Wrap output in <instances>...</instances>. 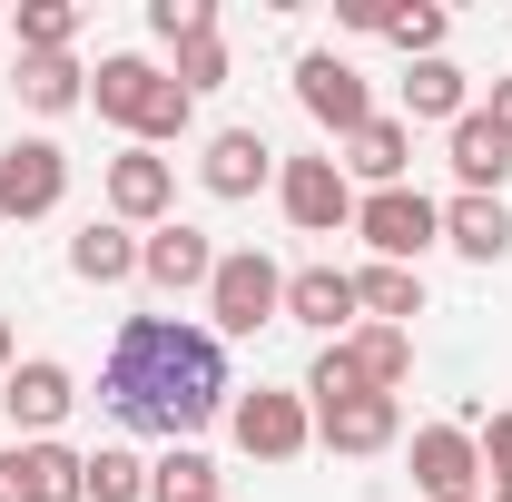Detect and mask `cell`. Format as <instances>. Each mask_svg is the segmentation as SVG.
I'll use <instances>...</instances> for the list:
<instances>
[{"mask_svg":"<svg viewBox=\"0 0 512 502\" xmlns=\"http://www.w3.org/2000/svg\"><path fill=\"white\" fill-rule=\"evenodd\" d=\"M345 355L365 365L375 394H404V375H414V335H404V325H355V335H345Z\"/></svg>","mask_w":512,"mask_h":502,"instance_id":"cell-24","label":"cell"},{"mask_svg":"<svg viewBox=\"0 0 512 502\" xmlns=\"http://www.w3.org/2000/svg\"><path fill=\"white\" fill-rule=\"evenodd\" d=\"M296 109H306V119H316L325 138L345 148L355 128L375 119V89L355 79V60H335V50H306V60H296Z\"/></svg>","mask_w":512,"mask_h":502,"instance_id":"cell-8","label":"cell"},{"mask_svg":"<svg viewBox=\"0 0 512 502\" xmlns=\"http://www.w3.org/2000/svg\"><path fill=\"white\" fill-rule=\"evenodd\" d=\"M276 315H286V266L266 247H227L217 276H207V335L227 345V335H256V325H276Z\"/></svg>","mask_w":512,"mask_h":502,"instance_id":"cell-3","label":"cell"},{"mask_svg":"<svg viewBox=\"0 0 512 502\" xmlns=\"http://www.w3.org/2000/svg\"><path fill=\"white\" fill-rule=\"evenodd\" d=\"M79 493L89 502H148V463L128 443H99V453H79Z\"/></svg>","mask_w":512,"mask_h":502,"instance_id":"cell-26","label":"cell"},{"mask_svg":"<svg viewBox=\"0 0 512 502\" xmlns=\"http://www.w3.org/2000/svg\"><path fill=\"white\" fill-rule=\"evenodd\" d=\"M444 247L473 256V266H503V256H512V207H503V197H463V188H453L444 197Z\"/></svg>","mask_w":512,"mask_h":502,"instance_id":"cell-19","label":"cell"},{"mask_svg":"<svg viewBox=\"0 0 512 502\" xmlns=\"http://www.w3.org/2000/svg\"><path fill=\"white\" fill-rule=\"evenodd\" d=\"M276 207H286L296 237H335V227H355V178L335 168V148L325 158H276Z\"/></svg>","mask_w":512,"mask_h":502,"instance_id":"cell-6","label":"cell"},{"mask_svg":"<svg viewBox=\"0 0 512 502\" xmlns=\"http://www.w3.org/2000/svg\"><path fill=\"white\" fill-rule=\"evenodd\" d=\"M444 158H453V188L463 197H503V178H512V148L493 138L483 109H463V119L444 128Z\"/></svg>","mask_w":512,"mask_h":502,"instance_id":"cell-18","label":"cell"},{"mask_svg":"<svg viewBox=\"0 0 512 502\" xmlns=\"http://www.w3.org/2000/svg\"><path fill=\"white\" fill-rule=\"evenodd\" d=\"M89 109L109 128H128V148H168V138L197 128V99L158 60H138V50H109V60L89 69Z\"/></svg>","mask_w":512,"mask_h":502,"instance_id":"cell-2","label":"cell"},{"mask_svg":"<svg viewBox=\"0 0 512 502\" xmlns=\"http://www.w3.org/2000/svg\"><path fill=\"white\" fill-rule=\"evenodd\" d=\"M286 315L296 325H316L325 345H345L355 335V266H286Z\"/></svg>","mask_w":512,"mask_h":502,"instance_id":"cell-15","label":"cell"},{"mask_svg":"<svg viewBox=\"0 0 512 502\" xmlns=\"http://www.w3.org/2000/svg\"><path fill=\"white\" fill-rule=\"evenodd\" d=\"M345 178H365V197L375 188H404V168H414V128H404V109H375V119L345 138V158H335Z\"/></svg>","mask_w":512,"mask_h":502,"instance_id":"cell-17","label":"cell"},{"mask_svg":"<svg viewBox=\"0 0 512 502\" xmlns=\"http://www.w3.org/2000/svg\"><path fill=\"white\" fill-rule=\"evenodd\" d=\"M109 217L138 227V237L168 227V217H178V168H168L158 148H119V158H109Z\"/></svg>","mask_w":512,"mask_h":502,"instance_id":"cell-11","label":"cell"},{"mask_svg":"<svg viewBox=\"0 0 512 502\" xmlns=\"http://www.w3.org/2000/svg\"><path fill=\"white\" fill-rule=\"evenodd\" d=\"M69 40H79V10L69 0H20L10 10V50L20 60H69Z\"/></svg>","mask_w":512,"mask_h":502,"instance_id":"cell-23","label":"cell"},{"mask_svg":"<svg viewBox=\"0 0 512 502\" xmlns=\"http://www.w3.org/2000/svg\"><path fill=\"white\" fill-rule=\"evenodd\" d=\"M316 443L365 463V453H394L404 443V404L394 394H345V404H316Z\"/></svg>","mask_w":512,"mask_h":502,"instance_id":"cell-13","label":"cell"},{"mask_svg":"<svg viewBox=\"0 0 512 502\" xmlns=\"http://www.w3.org/2000/svg\"><path fill=\"white\" fill-rule=\"evenodd\" d=\"M10 365H20V335H10V315H0V375H10Z\"/></svg>","mask_w":512,"mask_h":502,"instance_id":"cell-33","label":"cell"},{"mask_svg":"<svg viewBox=\"0 0 512 502\" xmlns=\"http://www.w3.org/2000/svg\"><path fill=\"white\" fill-rule=\"evenodd\" d=\"M20 99H30L40 119H69V109L89 99V69L79 60H20Z\"/></svg>","mask_w":512,"mask_h":502,"instance_id":"cell-27","label":"cell"},{"mask_svg":"<svg viewBox=\"0 0 512 502\" xmlns=\"http://www.w3.org/2000/svg\"><path fill=\"white\" fill-rule=\"evenodd\" d=\"M493 502H512V483H493Z\"/></svg>","mask_w":512,"mask_h":502,"instance_id":"cell-34","label":"cell"},{"mask_svg":"<svg viewBox=\"0 0 512 502\" xmlns=\"http://www.w3.org/2000/svg\"><path fill=\"white\" fill-rule=\"evenodd\" d=\"M463 109H473V79H463V69L453 60H404V128L414 119H463Z\"/></svg>","mask_w":512,"mask_h":502,"instance_id":"cell-21","label":"cell"},{"mask_svg":"<svg viewBox=\"0 0 512 502\" xmlns=\"http://www.w3.org/2000/svg\"><path fill=\"white\" fill-rule=\"evenodd\" d=\"M168 79H178V89H217V79H227V30H197V40H178V69H168Z\"/></svg>","mask_w":512,"mask_h":502,"instance_id":"cell-29","label":"cell"},{"mask_svg":"<svg viewBox=\"0 0 512 502\" xmlns=\"http://www.w3.org/2000/svg\"><path fill=\"white\" fill-rule=\"evenodd\" d=\"M0 502H89L79 493V453L50 443H0Z\"/></svg>","mask_w":512,"mask_h":502,"instance_id":"cell-14","label":"cell"},{"mask_svg":"<svg viewBox=\"0 0 512 502\" xmlns=\"http://www.w3.org/2000/svg\"><path fill=\"white\" fill-rule=\"evenodd\" d=\"M69 276H79V286H128V276H138V227L89 217V227L69 237Z\"/></svg>","mask_w":512,"mask_h":502,"instance_id":"cell-20","label":"cell"},{"mask_svg":"<svg viewBox=\"0 0 512 502\" xmlns=\"http://www.w3.org/2000/svg\"><path fill=\"white\" fill-rule=\"evenodd\" d=\"M355 306H365V325H404V335H414L424 276H414V266H355Z\"/></svg>","mask_w":512,"mask_h":502,"instance_id":"cell-22","label":"cell"},{"mask_svg":"<svg viewBox=\"0 0 512 502\" xmlns=\"http://www.w3.org/2000/svg\"><path fill=\"white\" fill-rule=\"evenodd\" d=\"M355 237L375 247V266H414L424 247H444V207L424 188H375L355 197Z\"/></svg>","mask_w":512,"mask_h":502,"instance_id":"cell-5","label":"cell"},{"mask_svg":"<svg viewBox=\"0 0 512 502\" xmlns=\"http://www.w3.org/2000/svg\"><path fill=\"white\" fill-rule=\"evenodd\" d=\"M483 119H493V138L512 148V79H493V99H483Z\"/></svg>","mask_w":512,"mask_h":502,"instance_id":"cell-32","label":"cell"},{"mask_svg":"<svg viewBox=\"0 0 512 502\" xmlns=\"http://www.w3.org/2000/svg\"><path fill=\"white\" fill-rule=\"evenodd\" d=\"M473 443H483V473H493V483H512V414H493Z\"/></svg>","mask_w":512,"mask_h":502,"instance_id":"cell-31","label":"cell"},{"mask_svg":"<svg viewBox=\"0 0 512 502\" xmlns=\"http://www.w3.org/2000/svg\"><path fill=\"white\" fill-rule=\"evenodd\" d=\"M148 502H227V493H217V463H207L197 443H168V453L148 463Z\"/></svg>","mask_w":512,"mask_h":502,"instance_id":"cell-25","label":"cell"},{"mask_svg":"<svg viewBox=\"0 0 512 502\" xmlns=\"http://www.w3.org/2000/svg\"><path fill=\"white\" fill-rule=\"evenodd\" d=\"M483 443L473 424H414V493L424 502H483Z\"/></svg>","mask_w":512,"mask_h":502,"instance_id":"cell-10","label":"cell"},{"mask_svg":"<svg viewBox=\"0 0 512 502\" xmlns=\"http://www.w3.org/2000/svg\"><path fill=\"white\" fill-rule=\"evenodd\" d=\"M266 178H276V148H266V128H217V138H207V158H197V188L227 197V207H237V197H256Z\"/></svg>","mask_w":512,"mask_h":502,"instance_id":"cell-16","label":"cell"},{"mask_svg":"<svg viewBox=\"0 0 512 502\" xmlns=\"http://www.w3.org/2000/svg\"><path fill=\"white\" fill-rule=\"evenodd\" d=\"M227 434H237L247 463H296V453L316 443V404H306V394H286V384H256V394L227 404Z\"/></svg>","mask_w":512,"mask_h":502,"instance_id":"cell-4","label":"cell"},{"mask_svg":"<svg viewBox=\"0 0 512 502\" xmlns=\"http://www.w3.org/2000/svg\"><path fill=\"white\" fill-rule=\"evenodd\" d=\"M69 404H79V375H69L60 355H20V365L0 375V414H10L20 443H50L69 424Z\"/></svg>","mask_w":512,"mask_h":502,"instance_id":"cell-7","label":"cell"},{"mask_svg":"<svg viewBox=\"0 0 512 502\" xmlns=\"http://www.w3.org/2000/svg\"><path fill=\"white\" fill-rule=\"evenodd\" d=\"M148 30L178 50V40H197V30H217V0H148Z\"/></svg>","mask_w":512,"mask_h":502,"instance_id":"cell-30","label":"cell"},{"mask_svg":"<svg viewBox=\"0 0 512 502\" xmlns=\"http://www.w3.org/2000/svg\"><path fill=\"white\" fill-rule=\"evenodd\" d=\"M138 276H148L158 296H207V276H217V247H207V227H188V217L148 227V237H138Z\"/></svg>","mask_w":512,"mask_h":502,"instance_id":"cell-12","label":"cell"},{"mask_svg":"<svg viewBox=\"0 0 512 502\" xmlns=\"http://www.w3.org/2000/svg\"><path fill=\"white\" fill-rule=\"evenodd\" d=\"M60 197H69V148L60 138H10V148H0V227H10V217L30 227V217H50Z\"/></svg>","mask_w":512,"mask_h":502,"instance_id":"cell-9","label":"cell"},{"mask_svg":"<svg viewBox=\"0 0 512 502\" xmlns=\"http://www.w3.org/2000/svg\"><path fill=\"white\" fill-rule=\"evenodd\" d=\"M99 404L119 414L128 434L197 443L227 404H237L227 345H217L207 325H188V315H128L119 345H109V365H99Z\"/></svg>","mask_w":512,"mask_h":502,"instance_id":"cell-1","label":"cell"},{"mask_svg":"<svg viewBox=\"0 0 512 502\" xmlns=\"http://www.w3.org/2000/svg\"><path fill=\"white\" fill-rule=\"evenodd\" d=\"M375 40H394L404 60H444V40H453V10H434V0H414V10H384V30Z\"/></svg>","mask_w":512,"mask_h":502,"instance_id":"cell-28","label":"cell"}]
</instances>
